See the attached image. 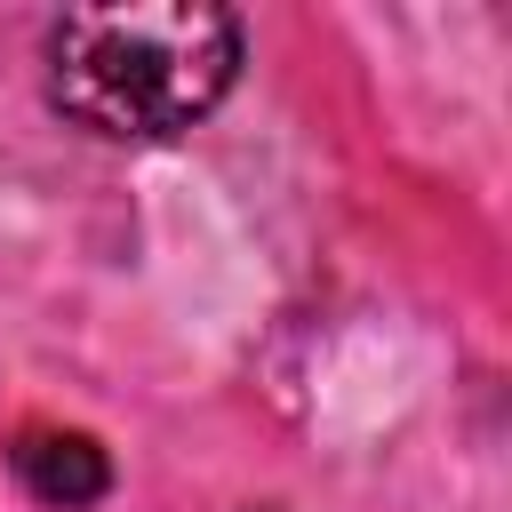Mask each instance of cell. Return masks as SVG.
<instances>
[{"mask_svg":"<svg viewBox=\"0 0 512 512\" xmlns=\"http://www.w3.org/2000/svg\"><path fill=\"white\" fill-rule=\"evenodd\" d=\"M248 512H280V504H248Z\"/></svg>","mask_w":512,"mask_h":512,"instance_id":"obj_3","label":"cell"},{"mask_svg":"<svg viewBox=\"0 0 512 512\" xmlns=\"http://www.w3.org/2000/svg\"><path fill=\"white\" fill-rule=\"evenodd\" d=\"M8 472H16V488H24L40 512H88V504L112 496V456H104V440L80 432V424H48V416H32V424L8 432Z\"/></svg>","mask_w":512,"mask_h":512,"instance_id":"obj_2","label":"cell"},{"mask_svg":"<svg viewBox=\"0 0 512 512\" xmlns=\"http://www.w3.org/2000/svg\"><path fill=\"white\" fill-rule=\"evenodd\" d=\"M248 64L240 8L144 0V8H64L40 32V96L56 120L104 144H168L200 128Z\"/></svg>","mask_w":512,"mask_h":512,"instance_id":"obj_1","label":"cell"}]
</instances>
